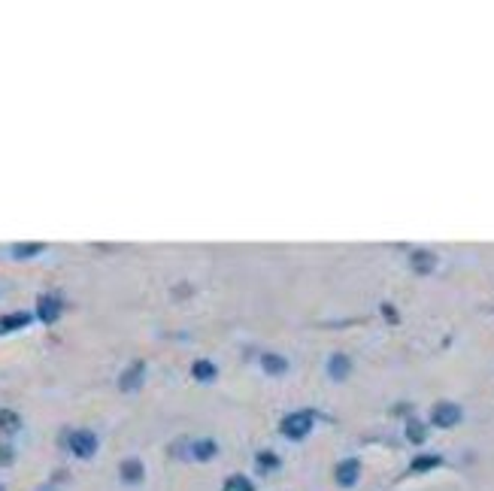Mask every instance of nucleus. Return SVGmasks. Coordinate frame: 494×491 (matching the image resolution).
Masks as SVG:
<instances>
[{
    "mask_svg": "<svg viewBox=\"0 0 494 491\" xmlns=\"http://www.w3.org/2000/svg\"><path fill=\"white\" fill-rule=\"evenodd\" d=\"M143 376H146V364H143V361H133L131 367L119 376V388H122V391L140 388V385H143Z\"/></svg>",
    "mask_w": 494,
    "mask_h": 491,
    "instance_id": "obj_7",
    "label": "nucleus"
},
{
    "mask_svg": "<svg viewBox=\"0 0 494 491\" xmlns=\"http://www.w3.org/2000/svg\"><path fill=\"white\" fill-rule=\"evenodd\" d=\"M43 491H52V488H43Z\"/></svg>",
    "mask_w": 494,
    "mask_h": 491,
    "instance_id": "obj_22",
    "label": "nucleus"
},
{
    "mask_svg": "<svg viewBox=\"0 0 494 491\" xmlns=\"http://www.w3.org/2000/svg\"><path fill=\"white\" fill-rule=\"evenodd\" d=\"M443 458L440 455H415L413 464H409V473H428L434 467H440Z\"/></svg>",
    "mask_w": 494,
    "mask_h": 491,
    "instance_id": "obj_13",
    "label": "nucleus"
},
{
    "mask_svg": "<svg viewBox=\"0 0 494 491\" xmlns=\"http://www.w3.org/2000/svg\"><path fill=\"white\" fill-rule=\"evenodd\" d=\"M349 370H352V361H349V355H343V352L331 355V361H328V373H331V379L343 382V379L349 376Z\"/></svg>",
    "mask_w": 494,
    "mask_h": 491,
    "instance_id": "obj_9",
    "label": "nucleus"
},
{
    "mask_svg": "<svg viewBox=\"0 0 494 491\" xmlns=\"http://www.w3.org/2000/svg\"><path fill=\"white\" fill-rule=\"evenodd\" d=\"M67 449H70L76 458H94V452H97V434H94V431H85V428L70 431V434H67Z\"/></svg>",
    "mask_w": 494,
    "mask_h": 491,
    "instance_id": "obj_2",
    "label": "nucleus"
},
{
    "mask_svg": "<svg viewBox=\"0 0 494 491\" xmlns=\"http://www.w3.org/2000/svg\"><path fill=\"white\" fill-rule=\"evenodd\" d=\"M261 367L270 373V376H282V373L288 370V361L282 355H276V352H264L261 355Z\"/></svg>",
    "mask_w": 494,
    "mask_h": 491,
    "instance_id": "obj_11",
    "label": "nucleus"
},
{
    "mask_svg": "<svg viewBox=\"0 0 494 491\" xmlns=\"http://www.w3.org/2000/svg\"><path fill=\"white\" fill-rule=\"evenodd\" d=\"M58 315H61V301H58L55 294H40V301H37V319L46 322V324H52V322H58Z\"/></svg>",
    "mask_w": 494,
    "mask_h": 491,
    "instance_id": "obj_6",
    "label": "nucleus"
},
{
    "mask_svg": "<svg viewBox=\"0 0 494 491\" xmlns=\"http://www.w3.org/2000/svg\"><path fill=\"white\" fill-rule=\"evenodd\" d=\"M222 491H255V485H252V479L249 476H240L237 473V476H231L228 482H224Z\"/></svg>",
    "mask_w": 494,
    "mask_h": 491,
    "instance_id": "obj_19",
    "label": "nucleus"
},
{
    "mask_svg": "<svg viewBox=\"0 0 494 491\" xmlns=\"http://www.w3.org/2000/svg\"><path fill=\"white\" fill-rule=\"evenodd\" d=\"M279 431H282V434H286L288 440H304L309 431H313V413H304V410L288 413L286 419H282Z\"/></svg>",
    "mask_w": 494,
    "mask_h": 491,
    "instance_id": "obj_1",
    "label": "nucleus"
},
{
    "mask_svg": "<svg viewBox=\"0 0 494 491\" xmlns=\"http://www.w3.org/2000/svg\"><path fill=\"white\" fill-rule=\"evenodd\" d=\"M409 267H413L418 276H428V273L437 267V255L428 252V249H415V252L409 255Z\"/></svg>",
    "mask_w": 494,
    "mask_h": 491,
    "instance_id": "obj_8",
    "label": "nucleus"
},
{
    "mask_svg": "<svg viewBox=\"0 0 494 491\" xmlns=\"http://www.w3.org/2000/svg\"><path fill=\"white\" fill-rule=\"evenodd\" d=\"M188 449H191V458H195V461H213L215 452H219L215 440H195Z\"/></svg>",
    "mask_w": 494,
    "mask_h": 491,
    "instance_id": "obj_10",
    "label": "nucleus"
},
{
    "mask_svg": "<svg viewBox=\"0 0 494 491\" xmlns=\"http://www.w3.org/2000/svg\"><path fill=\"white\" fill-rule=\"evenodd\" d=\"M119 476H122V482H128V485H140L146 476L143 461H140V458H124L119 464Z\"/></svg>",
    "mask_w": 494,
    "mask_h": 491,
    "instance_id": "obj_5",
    "label": "nucleus"
},
{
    "mask_svg": "<svg viewBox=\"0 0 494 491\" xmlns=\"http://www.w3.org/2000/svg\"><path fill=\"white\" fill-rule=\"evenodd\" d=\"M406 440L409 443H425V440H428V424L425 422H418V419H409L406 422Z\"/></svg>",
    "mask_w": 494,
    "mask_h": 491,
    "instance_id": "obj_17",
    "label": "nucleus"
},
{
    "mask_svg": "<svg viewBox=\"0 0 494 491\" xmlns=\"http://www.w3.org/2000/svg\"><path fill=\"white\" fill-rule=\"evenodd\" d=\"M191 376H195L197 382L215 379V364H213V361H206V358H200V361L191 364Z\"/></svg>",
    "mask_w": 494,
    "mask_h": 491,
    "instance_id": "obj_16",
    "label": "nucleus"
},
{
    "mask_svg": "<svg viewBox=\"0 0 494 491\" xmlns=\"http://www.w3.org/2000/svg\"><path fill=\"white\" fill-rule=\"evenodd\" d=\"M382 313H385V319L388 322H397V313H395V306L391 303H382Z\"/></svg>",
    "mask_w": 494,
    "mask_h": 491,
    "instance_id": "obj_21",
    "label": "nucleus"
},
{
    "mask_svg": "<svg viewBox=\"0 0 494 491\" xmlns=\"http://www.w3.org/2000/svg\"><path fill=\"white\" fill-rule=\"evenodd\" d=\"M22 419L15 410H0V434H19Z\"/></svg>",
    "mask_w": 494,
    "mask_h": 491,
    "instance_id": "obj_14",
    "label": "nucleus"
},
{
    "mask_svg": "<svg viewBox=\"0 0 494 491\" xmlns=\"http://www.w3.org/2000/svg\"><path fill=\"white\" fill-rule=\"evenodd\" d=\"M43 249H46L43 243H15V246H13V258H19V261H24V258L40 255Z\"/></svg>",
    "mask_w": 494,
    "mask_h": 491,
    "instance_id": "obj_18",
    "label": "nucleus"
},
{
    "mask_svg": "<svg viewBox=\"0 0 494 491\" xmlns=\"http://www.w3.org/2000/svg\"><path fill=\"white\" fill-rule=\"evenodd\" d=\"M31 322V313H10L0 319V334H10V331H19Z\"/></svg>",
    "mask_w": 494,
    "mask_h": 491,
    "instance_id": "obj_12",
    "label": "nucleus"
},
{
    "mask_svg": "<svg viewBox=\"0 0 494 491\" xmlns=\"http://www.w3.org/2000/svg\"><path fill=\"white\" fill-rule=\"evenodd\" d=\"M334 476H337V485L340 488H352L361 476V464H358V458H346V461L337 464V470H334Z\"/></svg>",
    "mask_w": 494,
    "mask_h": 491,
    "instance_id": "obj_4",
    "label": "nucleus"
},
{
    "mask_svg": "<svg viewBox=\"0 0 494 491\" xmlns=\"http://www.w3.org/2000/svg\"><path fill=\"white\" fill-rule=\"evenodd\" d=\"M458 422H461V406L458 403H452V401L434 403V410H431V424L434 428H455Z\"/></svg>",
    "mask_w": 494,
    "mask_h": 491,
    "instance_id": "obj_3",
    "label": "nucleus"
},
{
    "mask_svg": "<svg viewBox=\"0 0 494 491\" xmlns=\"http://www.w3.org/2000/svg\"><path fill=\"white\" fill-rule=\"evenodd\" d=\"M279 455L276 452H270V449H264V452H258L255 455V467H258V473H270V470H276L279 467Z\"/></svg>",
    "mask_w": 494,
    "mask_h": 491,
    "instance_id": "obj_15",
    "label": "nucleus"
},
{
    "mask_svg": "<svg viewBox=\"0 0 494 491\" xmlns=\"http://www.w3.org/2000/svg\"><path fill=\"white\" fill-rule=\"evenodd\" d=\"M15 461V452H13V446H0V467H6V464H13Z\"/></svg>",
    "mask_w": 494,
    "mask_h": 491,
    "instance_id": "obj_20",
    "label": "nucleus"
}]
</instances>
